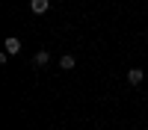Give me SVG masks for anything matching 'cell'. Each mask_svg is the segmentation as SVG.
Returning a JSON list of instances; mask_svg holds the SVG:
<instances>
[{
  "label": "cell",
  "instance_id": "cell-1",
  "mask_svg": "<svg viewBox=\"0 0 148 130\" xmlns=\"http://www.w3.org/2000/svg\"><path fill=\"white\" fill-rule=\"evenodd\" d=\"M51 9V0H30V12L33 15H45Z\"/></svg>",
  "mask_w": 148,
  "mask_h": 130
},
{
  "label": "cell",
  "instance_id": "cell-2",
  "mask_svg": "<svg viewBox=\"0 0 148 130\" xmlns=\"http://www.w3.org/2000/svg\"><path fill=\"white\" fill-rule=\"evenodd\" d=\"M3 50L6 53H21V39L18 35H9V39L3 42Z\"/></svg>",
  "mask_w": 148,
  "mask_h": 130
},
{
  "label": "cell",
  "instance_id": "cell-3",
  "mask_svg": "<svg viewBox=\"0 0 148 130\" xmlns=\"http://www.w3.org/2000/svg\"><path fill=\"white\" fill-rule=\"evenodd\" d=\"M142 80H145V74H142V68H130V71H127V83H130V86H139Z\"/></svg>",
  "mask_w": 148,
  "mask_h": 130
},
{
  "label": "cell",
  "instance_id": "cell-4",
  "mask_svg": "<svg viewBox=\"0 0 148 130\" xmlns=\"http://www.w3.org/2000/svg\"><path fill=\"white\" fill-rule=\"evenodd\" d=\"M74 65H77V59H74V53H62V56H59V68H62V71H71Z\"/></svg>",
  "mask_w": 148,
  "mask_h": 130
},
{
  "label": "cell",
  "instance_id": "cell-5",
  "mask_svg": "<svg viewBox=\"0 0 148 130\" xmlns=\"http://www.w3.org/2000/svg\"><path fill=\"white\" fill-rule=\"evenodd\" d=\"M47 62H51V53H47V50H39V53L33 56V65H39V68L47 65Z\"/></svg>",
  "mask_w": 148,
  "mask_h": 130
}]
</instances>
